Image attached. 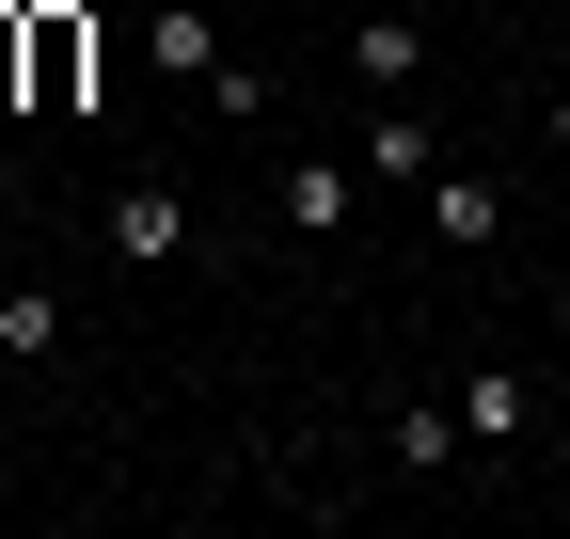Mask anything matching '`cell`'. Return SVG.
<instances>
[{
    "label": "cell",
    "instance_id": "1",
    "mask_svg": "<svg viewBox=\"0 0 570 539\" xmlns=\"http://www.w3.org/2000/svg\"><path fill=\"white\" fill-rule=\"evenodd\" d=\"M142 63H159V80H175L190 111H269V80H254V63H238L223 32L190 17V0H159V17H142Z\"/></svg>",
    "mask_w": 570,
    "mask_h": 539
},
{
    "label": "cell",
    "instance_id": "2",
    "mask_svg": "<svg viewBox=\"0 0 570 539\" xmlns=\"http://www.w3.org/2000/svg\"><path fill=\"white\" fill-rule=\"evenodd\" d=\"M96 238H111L127 270H175V254H190V190H175V175H127L111 207H96Z\"/></svg>",
    "mask_w": 570,
    "mask_h": 539
},
{
    "label": "cell",
    "instance_id": "3",
    "mask_svg": "<svg viewBox=\"0 0 570 539\" xmlns=\"http://www.w3.org/2000/svg\"><path fill=\"white\" fill-rule=\"evenodd\" d=\"M460 444H475V477L523 460V444H539V381H523V365H475V381H460Z\"/></svg>",
    "mask_w": 570,
    "mask_h": 539
},
{
    "label": "cell",
    "instance_id": "4",
    "mask_svg": "<svg viewBox=\"0 0 570 539\" xmlns=\"http://www.w3.org/2000/svg\"><path fill=\"white\" fill-rule=\"evenodd\" d=\"M348 80H365V96H412L428 80V17H412V0H365V17H348Z\"/></svg>",
    "mask_w": 570,
    "mask_h": 539
},
{
    "label": "cell",
    "instance_id": "5",
    "mask_svg": "<svg viewBox=\"0 0 570 539\" xmlns=\"http://www.w3.org/2000/svg\"><path fill=\"white\" fill-rule=\"evenodd\" d=\"M381 460H396V477H460V396H396V413H381Z\"/></svg>",
    "mask_w": 570,
    "mask_h": 539
},
{
    "label": "cell",
    "instance_id": "6",
    "mask_svg": "<svg viewBox=\"0 0 570 539\" xmlns=\"http://www.w3.org/2000/svg\"><path fill=\"white\" fill-rule=\"evenodd\" d=\"M428 238H508V175H491V159H444V175H428Z\"/></svg>",
    "mask_w": 570,
    "mask_h": 539
},
{
    "label": "cell",
    "instance_id": "7",
    "mask_svg": "<svg viewBox=\"0 0 570 539\" xmlns=\"http://www.w3.org/2000/svg\"><path fill=\"white\" fill-rule=\"evenodd\" d=\"M269 207H285V238H348V159H285Z\"/></svg>",
    "mask_w": 570,
    "mask_h": 539
},
{
    "label": "cell",
    "instance_id": "8",
    "mask_svg": "<svg viewBox=\"0 0 570 539\" xmlns=\"http://www.w3.org/2000/svg\"><path fill=\"white\" fill-rule=\"evenodd\" d=\"M365 175H396V190H428V175H444V127H428V111H365Z\"/></svg>",
    "mask_w": 570,
    "mask_h": 539
},
{
    "label": "cell",
    "instance_id": "9",
    "mask_svg": "<svg viewBox=\"0 0 570 539\" xmlns=\"http://www.w3.org/2000/svg\"><path fill=\"white\" fill-rule=\"evenodd\" d=\"M80 80H96L80 17H32V111H80Z\"/></svg>",
    "mask_w": 570,
    "mask_h": 539
},
{
    "label": "cell",
    "instance_id": "10",
    "mask_svg": "<svg viewBox=\"0 0 570 539\" xmlns=\"http://www.w3.org/2000/svg\"><path fill=\"white\" fill-rule=\"evenodd\" d=\"M0 365H63V286H0Z\"/></svg>",
    "mask_w": 570,
    "mask_h": 539
},
{
    "label": "cell",
    "instance_id": "11",
    "mask_svg": "<svg viewBox=\"0 0 570 539\" xmlns=\"http://www.w3.org/2000/svg\"><path fill=\"white\" fill-rule=\"evenodd\" d=\"M0 223H32V159L17 144H0Z\"/></svg>",
    "mask_w": 570,
    "mask_h": 539
},
{
    "label": "cell",
    "instance_id": "12",
    "mask_svg": "<svg viewBox=\"0 0 570 539\" xmlns=\"http://www.w3.org/2000/svg\"><path fill=\"white\" fill-rule=\"evenodd\" d=\"M539 144H554V159H570V96H539Z\"/></svg>",
    "mask_w": 570,
    "mask_h": 539
}]
</instances>
